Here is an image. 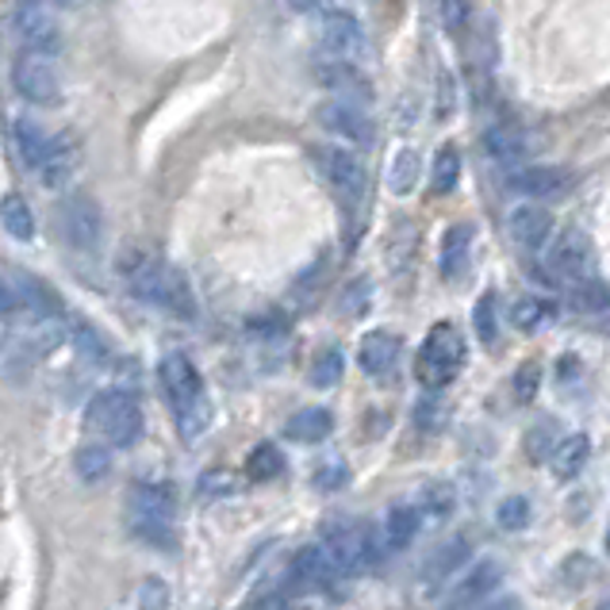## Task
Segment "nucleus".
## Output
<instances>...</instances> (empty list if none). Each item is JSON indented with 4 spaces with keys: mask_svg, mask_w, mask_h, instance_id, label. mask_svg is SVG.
<instances>
[{
    "mask_svg": "<svg viewBox=\"0 0 610 610\" xmlns=\"http://www.w3.org/2000/svg\"><path fill=\"white\" fill-rule=\"evenodd\" d=\"M319 43L331 58H353L365 46V28L350 12H327L319 23Z\"/></svg>",
    "mask_w": 610,
    "mask_h": 610,
    "instance_id": "obj_15",
    "label": "nucleus"
},
{
    "mask_svg": "<svg viewBox=\"0 0 610 610\" xmlns=\"http://www.w3.org/2000/svg\"><path fill=\"white\" fill-rule=\"evenodd\" d=\"M537 384H542V368H537V361H526V365L518 368V376H515V396H518V404H534Z\"/></svg>",
    "mask_w": 610,
    "mask_h": 610,
    "instance_id": "obj_41",
    "label": "nucleus"
},
{
    "mask_svg": "<svg viewBox=\"0 0 610 610\" xmlns=\"http://www.w3.org/2000/svg\"><path fill=\"white\" fill-rule=\"evenodd\" d=\"M15 154H20V162L28 165V170H39L46 158V150H51V135L43 131V124H35L31 116L15 119Z\"/></svg>",
    "mask_w": 610,
    "mask_h": 610,
    "instance_id": "obj_23",
    "label": "nucleus"
},
{
    "mask_svg": "<svg viewBox=\"0 0 610 610\" xmlns=\"http://www.w3.org/2000/svg\"><path fill=\"white\" fill-rule=\"evenodd\" d=\"M464 368V339L453 323H435L415 361V376L427 392H438L453 384V376Z\"/></svg>",
    "mask_w": 610,
    "mask_h": 610,
    "instance_id": "obj_4",
    "label": "nucleus"
},
{
    "mask_svg": "<svg viewBox=\"0 0 610 610\" xmlns=\"http://www.w3.org/2000/svg\"><path fill=\"white\" fill-rule=\"evenodd\" d=\"M15 308H20V296H15V288L0 285V319H12Z\"/></svg>",
    "mask_w": 610,
    "mask_h": 610,
    "instance_id": "obj_47",
    "label": "nucleus"
},
{
    "mask_svg": "<svg viewBox=\"0 0 610 610\" xmlns=\"http://www.w3.org/2000/svg\"><path fill=\"white\" fill-rule=\"evenodd\" d=\"M368 300H373V288H368V280H353L346 292H342V315H365Z\"/></svg>",
    "mask_w": 610,
    "mask_h": 610,
    "instance_id": "obj_40",
    "label": "nucleus"
},
{
    "mask_svg": "<svg viewBox=\"0 0 610 610\" xmlns=\"http://www.w3.org/2000/svg\"><path fill=\"white\" fill-rule=\"evenodd\" d=\"M158 381H162V392L173 407L176 430H181V441H200L204 430L212 427V399H207L204 376L196 373L184 353H170L158 368Z\"/></svg>",
    "mask_w": 610,
    "mask_h": 610,
    "instance_id": "obj_2",
    "label": "nucleus"
},
{
    "mask_svg": "<svg viewBox=\"0 0 610 610\" xmlns=\"http://www.w3.org/2000/svg\"><path fill=\"white\" fill-rule=\"evenodd\" d=\"M85 422L100 441H108L111 449H131L142 438V407L135 404L131 392L119 388H104L100 396H93L85 411Z\"/></svg>",
    "mask_w": 610,
    "mask_h": 610,
    "instance_id": "obj_3",
    "label": "nucleus"
},
{
    "mask_svg": "<svg viewBox=\"0 0 610 610\" xmlns=\"http://www.w3.org/2000/svg\"><path fill=\"white\" fill-rule=\"evenodd\" d=\"M139 603L142 607H165L170 603V591H165V580H147L139 588Z\"/></svg>",
    "mask_w": 610,
    "mask_h": 610,
    "instance_id": "obj_45",
    "label": "nucleus"
},
{
    "mask_svg": "<svg viewBox=\"0 0 610 610\" xmlns=\"http://www.w3.org/2000/svg\"><path fill=\"white\" fill-rule=\"evenodd\" d=\"M12 28L28 51H43V54L62 51V28L51 12V0H20L12 12Z\"/></svg>",
    "mask_w": 610,
    "mask_h": 610,
    "instance_id": "obj_10",
    "label": "nucleus"
},
{
    "mask_svg": "<svg viewBox=\"0 0 610 610\" xmlns=\"http://www.w3.org/2000/svg\"><path fill=\"white\" fill-rule=\"evenodd\" d=\"M58 227L62 238H66L74 250L93 254L96 246L104 243V212L93 196L85 192H69L66 200L58 204Z\"/></svg>",
    "mask_w": 610,
    "mask_h": 610,
    "instance_id": "obj_9",
    "label": "nucleus"
},
{
    "mask_svg": "<svg viewBox=\"0 0 610 610\" xmlns=\"http://www.w3.org/2000/svg\"><path fill=\"white\" fill-rule=\"evenodd\" d=\"M280 469H285V457H280V449L272 446V441H261V446L250 449V457H246V477L250 480H272L280 477Z\"/></svg>",
    "mask_w": 610,
    "mask_h": 610,
    "instance_id": "obj_34",
    "label": "nucleus"
},
{
    "mask_svg": "<svg viewBox=\"0 0 610 610\" xmlns=\"http://www.w3.org/2000/svg\"><path fill=\"white\" fill-rule=\"evenodd\" d=\"M557 446H560V438H557V422L553 419L529 427V435H526V457L529 461H545V457H553V449Z\"/></svg>",
    "mask_w": 610,
    "mask_h": 610,
    "instance_id": "obj_38",
    "label": "nucleus"
},
{
    "mask_svg": "<svg viewBox=\"0 0 610 610\" xmlns=\"http://www.w3.org/2000/svg\"><path fill=\"white\" fill-rule=\"evenodd\" d=\"M607 549H610V529H607Z\"/></svg>",
    "mask_w": 610,
    "mask_h": 610,
    "instance_id": "obj_51",
    "label": "nucleus"
},
{
    "mask_svg": "<svg viewBox=\"0 0 610 610\" xmlns=\"http://www.w3.org/2000/svg\"><path fill=\"white\" fill-rule=\"evenodd\" d=\"M511 184H515V192L549 200V196H560V192L568 189V173L553 170V165H534V170H518L515 176H511Z\"/></svg>",
    "mask_w": 610,
    "mask_h": 610,
    "instance_id": "obj_22",
    "label": "nucleus"
},
{
    "mask_svg": "<svg viewBox=\"0 0 610 610\" xmlns=\"http://www.w3.org/2000/svg\"><path fill=\"white\" fill-rule=\"evenodd\" d=\"M342 373H346V361H342V350L327 346V350L315 353V361H311L308 384H311V388H319V392H327V388H334V384L342 381Z\"/></svg>",
    "mask_w": 610,
    "mask_h": 610,
    "instance_id": "obj_32",
    "label": "nucleus"
},
{
    "mask_svg": "<svg viewBox=\"0 0 610 610\" xmlns=\"http://www.w3.org/2000/svg\"><path fill=\"white\" fill-rule=\"evenodd\" d=\"M419 150L415 147H399L396 158L388 162V189L392 196H411L415 189H419Z\"/></svg>",
    "mask_w": 610,
    "mask_h": 610,
    "instance_id": "obj_28",
    "label": "nucleus"
},
{
    "mask_svg": "<svg viewBox=\"0 0 610 610\" xmlns=\"http://www.w3.org/2000/svg\"><path fill=\"white\" fill-rule=\"evenodd\" d=\"M288 580H292L300 591H323V588H331V584H339L342 576H339V568L331 565L323 545H303V549L292 557Z\"/></svg>",
    "mask_w": 610,
    "mask_h": 610,
    "instance_id": "obj_13",
    "label": "nucleus"
},
{
    "mask_svg": "<svg viewBox=\"0 0 610 610\" xmlns=\"http://www.w3.org/2000/svg\"><path fill=\"white\" fill-rule=\"evenodd\" d=\"M507 235L518 250H542L553 238V215L545 212L542 204H518L515 212L507 215Z\"/></svg>",
    "mask_w": 610,
    "mask_h": 610,
    "instance_id": "obj_14",
    "label": "nucleus"
},
{
    "mask_svg": "<svg viewBox=\"0 0 610 610\" xmlns=\"http://www.w3.org/2000/svg\"><path fill=\"white\" fill-rule=\"evenodd\" d=\"M315 119L331 135H342L346 142H357V147H368V142H373V119H368L365 111H361V104H353V100L334 96V100L319 104Z\"/></svg>",
    "mask_w": 610,
    "mask_h": 610,
    "instance_id": "obj_12",
    "label": "nucleus"
},
{
    "mask_svg": "<svg viewBox=\"0 0 610 610\" xmlns=\"http://www.w3.org/2000/svg\"><path fill=\"white\" fill-rule=\"evenodd\" d=\"M500 580H503V565H500V560H480V565L472 568V572L464 576V580L457 584L453 591H449V603H453V607L480 603V599H488L495 588H500Z\"/></svg>",
    "mask_w": 610,
    "mask_h": 610,
    "instance_id": "obj_20",
    "label": "nucleus"
},
{
    "mask_svg": "<svg viewBox=\"0 0 610 610\" xmlns=\"http://www.w3.org/2000/svg\"><path fill=\"white\" fill-rule=\"evenodd\" d=\"M311 158H315L319 173H323V181L331 184L339 200L357 204V200L365 196L368 181H365V165H361L357 154H350V150H342V147H315Z\"/></svg>",
    "mask_w": 610,
    "mask_h": 610,
    "instance_id": "obj_11",
    "label": "nucleus"
},
{
    "mask_svg": "<svg viewBox=\"0 0 610 610\" xmlns=\"http://www.w3.org/2000/svg\"><path fill=\"white\" fill-rule=\"evenodd\" d=\"M453 507H457V500H453V488H449V484H427L419 492V511H422V515L449 518V515H453Z\"/></svg>",
    "mask_w": 610,
    "mask_h": 610,
    "instance_id": "obj_37",
    "label": "nucleus"
},
{
    "mask_svg": "<svg viewBox=\"0 0 610 610\" xmlns=\"http://www.w3.org/2000/svg\"><path fill=\"white\" fill-rule=\"evenodd\" d=\"M4 339H8V319H0V346H4Z\"/></svg>",
    "mask_w": 610,
    "mask_h": 610,
    "instance_id": "obj_49",
    "label": "nucleus"
},
{
    "mask_svg": "<svg viewBox=\"0 0 610 610\" xmlns=\"http://www.w3.org/2000/svg\"><path fill=\"white\" fill-rule=\"evenodd\" d=\"M58 4H77V0H58Z\"/></svg>",
    "mask_w": 610,
    "mask_h": 610,
    "instance_id": "obj_50",
    "label": "nucleus"
},
{
    "mask_svg": "<svg viewBox=\"0 0 610 610\" xmlns=\"http://www.w3.org/2000/svg\"><path fill=\"white\" fill-rule=\"evenodd\" d=\"M472 243H477V227L472 223H457L441 235V277L461 280L472 261Z\"/></svg>",
    "mask_w": 610,
    "mask_h": 610,
    "instance_id": "obj_19",
    "label": "nucleus"
},
{
    "mask_svg": "<svg viewBox=\"0 0 610 610\" xmlns=\"http://www.w3.org/2000/svg\"><path fill=\"white\" fill-rule=\"evenodd\" d=\"M545 269L565 288L588 285V280H596V246L584 231H565L545 254Z\"/></svg>",
    "mask_w": 610,
    "mask_h": 610,
    "instance_id": "obj_7",
    "label": "nucleus"
},
{
    "mask_svg": "<svg viewBox=\"0 0 610 610\" xmlns=\"http://www.w3.org/2000/svg\"><path fill=\"white\" fill-rule=\"evenodd\" d=\"M464 560H469V542H464V537H449V542H441L438 549L430 553L422 572H427L430 584H446L457 568H464Z\"/></svg>",
    "mask_w": 610,
    "mask_h": 610,
    "instance_id": "obj_26",
    "label": "nucleus"
},
{
    "mask_svg": "<svg viewBox=\"0 0 610 610\" xmlns=\"http://www.w3.org/2000/svg\"><path fill=\"white\" fill-rule=\"evenodd\" d=\"M288 8H296V12H311V8L319 4V0H285Z\"/></svg>",
    "mask_w": 610,
    "mask_h": 610,
    "instance_id": "obj_48",
    "label": "nucleus"
},
{
    "mask_svg": "<svg viewBox=\"0 0 610 610\" xmlns=\"http://www.w3.org/2000/svg\"><path fill=\"white\" fill-rule=\"evenodd\" d=\"M472 327H477L480 342L484 346H495V339H500V311H495V292H484L477 300V308H472Z\"/></svg>",
    "mask_w": 610,
    "mask_h": 610,
    "instance_id": "obj_36",
    "label": "nucleus"
},
{
    "mask_svg": "<svg viewBox=\"0 0 610 610\" xmlns=\"http://www.w3.org/2000/svg\"><path fill=\"white\" fill-rule=\"evenodd\" d=\"M484 150L488 158H495L500 165H518L526 158V142L518 135V127H507V124H492L484 131Z\"/></svg>",
    "mask_w": 610,
    "mask_h": 610,
    "instance_id": "obj_25",
    "label": "nucleus"
},
{
    "mask_svg": "<svg viewBox=\"0 0 610 610\" xmlns=\"http://www.w3.org/2000/svg\"><path fill=\"white\" fill-rule=\"evenodd\" d=\"M331 430H334V415L327 411V407H303V411H296L292 419H288L285 435L292 441H300V446H315V441H323Z\"/></svg>",
    "mask_w": 610,
    "mask_h": 610,
    "instance_id": "obj_24",
    "label": "nucleus"
},
{
    "mask_svg": "<svg viewBox=\"0 0 610 610\" xmlns=\"http://www.w3.org/2000/svg\"><path fill=\"white\" fill-rule=\"evenodd\" d=\"M346 484V464L342 461H323L315 472V488L319 492H334V488Z\"/></svg>",
    "mask_w": 610,
    "mask_h": 610,
    "instance_id": "obj_43",
    "label": "nucleus"
},
{
    "mask_svg": "<svg viewBox=\"0 0 610 610\" xmlns=\"http://www.w3.org/2000/svg\"><path fill=\"white\" fill-rule=\"evenodd\" d=\"M464 15H469V4H464V0H446V8H441V23H446L449 31H461Z\"/></svg>",
    "mask_w": 610,
    "mask_h": 610,
    "instance_id": "obj_46",
    "label": "nucleus"
},
{
    "mask_svg": "<svg viewBox=\"0 0 610 610\" xmlns=\"http://www.w3.org/2000/svg\"><path fill=\"white\" fill-rule=\"evenodd\" d=\"M331 557V565L339 568V576H357L368 572V568L381 560L384 545L376 542V534L361 523H327L323 529V542H319Z\"/></svg>",
    "mask_w": 610,
    "mask_h": 610,
    "instance_id": "obj_6",
    "label": "nucleus"
},
{
    "mask_svg": "<svg viewBox=\"0 0 610 610\" xmlns=\"http://www.w3.org/2000/svg\"><path fill=\"white\" fill-rule=\"evenodd\" d=\"M419 523H422V511L411 507V503H399V507L388 511V518H384L381 526V545L388 553H399L407 549V545L419 537Z\"/></svg>",
    "mask_w": 610,
    "mask_h": 610,
    "instance_id": "obj_21",
    "label": "nucleus"
},
{
    "mask_svg": "<svg viewBox=\"0 0 610 610\" xmlns=\"http://www.w3.org/2000/svg\"><path fill=\"white\" fill-rule=\"evenodd\" d=\"M74 339H77V350H82L85 357H93V361L108 357V342H104V334H96L93 327L77 323V327H74Z\"/></svg>",
    "mask_w": 610,
    "mask_h": 610,
    "instance_id": "obj_42",
    "label": "nucleus"
},
{
    "mask_svg": "<svg viewBox=\"0 0 610 610\" xmlns=\"http://www.w3.org/2000/svg\"><path fill=\"white\" fill-rule=\"evenodd\" d=\"M438 419H441V404L435 396L422 399V404L415 407V427L427 430V435H435V430H438Z\"/></svg>",
    "mask_w": 610,
    "mask_h": 610,
    "instance_id": "obj_44",
    "label": "nucleus"
},
{
    "mask_svg": "<svg viewBox=\"0 0 610 610\" xmlns=\"http://www.w3.org/2000/svg\"><path fill=\"white\" fill-rule=\"evenodd\" d=\"M399 353H404V342H399V334H392V331H368L365 339H361L357 361H361V368H365L368 376L384 381V376L396 368Z\"/></svg>",
    "mask_w": 610,
    "mask_h": 610,
    "instance_id": "obj_17",
    "label": "nucleus"
},
{
    "mask_svg": "<svg viewBox=\"0 0 610 610\" xmlns=\"http://www.w3.org/2000/svg\"><path fill=\"white\" fill-rule=\"evenodd\" d=\"M82 170V147H77L74 139H54L51 150H46L43 165H39V176H43L46 189L62 192L69 189V181Z\"/></svg>",
    "mask_w": 610,
    "mask_h": 610,
    "instance_id": "obj_18",
    "label": "nucleus"
},
{
    "mask_svg": "<svg viewBox=\"0 0 610 610\" xmlns=\"http://www.w3.org/2000/svg\"><path fill=\"white\" fill-rule=\"evenodd\" d=\"M15 296H20V308L31 311L35 319L58 315V311H62L58 296H54L51 288H46L43 280H35V277H20V288H15Z\"/></svg>",
    "mask_w": 610,
    "mask_h": 610,
    "instance_id": "obj_31",
    "label": "nucleus"
},
{
    "mask_svg": "<svg viewBox=\"0 0 610 610\" xmlns=\"http://www.w3.org/2000/svg\"><path fill=\"white\" fill-rule=\"evenodd\" d=\"M119 272H124L127 288H131L142 303H150V308L165 311V315H173V319H184V323L196 319V296H192V285L184 280L181 269L135 250L119 261Z\"/></svg>",
    "mask_w": 610,
    "mask_h": 610,
    "instance_id": "obj_1",
    "label": "nucleus"
},
{
    "mask_svg": "<svg viewBox=\"0 0 610 610\" xmlns=\"http://www.w3.org/2000/svg\"><path fill=\"white\" fill-rule=\"evenodd\" d=\"M588 457H591V441H588V435L565 438L557 449H553V472H557L560 480L580 477L584 464H588Z\"/></svg>",
    "mask_w": 610,
    "mask_h": 610,
    "instance_id": "obj_29",
    "label": "nucleus"
},
{
    "mask_svg": "<svg viewBox=\"0 0 610 610\" xmlns=\"http://www.w3.org/2000/svg\"><path fill=\"white\" fill-rule=\"evenodd\" d=\"M549 319H553V308L545 300H537V296H523V300L515 303V311H511V323H515L518 331H526V334L542 331Z\"/></svg>",
    "mask_w": 610,
    "mask_h": 610,
    "instance_id": "obj_35",
    "label": "nucleus"
},
{
    "mask_svg": "<svg viewBox=\"0 0 610 610\" xmlns=\"http://www.w3.org/2000/svg\"><path fill=\"white\" fill-rule=\"evenodd\" d=\"M12 85L23 100L39 104V108H58L62 104V77L51 54L43 51H23L12 66Z\"/></svg>",
    "mask_w": 610,
    "mask_h": 610,
    "instance_id": "obj_8",
    "label": "nucleus"
},
{
    "mask_svg": "<svg viewBox=\"0 0 610 610\" xmlns=\"http://www.w3.org/2000/svg\"><path fill=\"white\" fill-rule=\"evenodd\" d=\"M74 469L77 477L85 480V484H100V480H108L111 472V446L108 441H93V446H82L74 457Z\"/></svg>",
    "mask_w": 610,
    "mask_h": 610,
    "instance_id": "obj_30",
    "label": "nucleus"
},
{
    "mask_svg": "<svg viewBox=\"0 0 610 610\" xmlns=\"http://www.w3.org/2000/svg\"><path fill=\"white\" fill-rule=\"evenodd\" d=\"M127 526L135 537L150 545H173V529H176V500L170 488H154V484H139L131 492L127 503Z\"/></svg>",
    "mask_w": 610,
    "mask_h": 610,
    "instance_id": "obj_5",
    "label": "nucleus"
},
{
    "mask_svg": "<svg viewBox=\"0 0 610 610\" xmlns=\"http://www.w3.org/2000/svg\"><path fill=\"white\" fill-rule=\"evenodd\" d=\"M495 523H500L503 529H526L529 526L526 495H507V500L500 503V511H495Z\"/></svg>",
    "mask_w": 610,
    "mask_h": 610,
    "instance_id": "obj_39",
    "label": "nucleus"
},
{
    "mask_svg": "<svg viewBox=\"0 0 610 610\" xmlns=\"http://www.w3.org/2000/svg\"><path fill=\"white\" fill-rule=\"evenodd\" d=\"M315 77H319V85L331 88V93L342 96V100L365 104L368 96H373V88H368L365 77L357 74V66H350V58H331V54H327V58L315 66Z\"/></svg>",
    "mask_w": 610,
    "mask_h": 610,
    "instance_id": "obj_16",
    "label": "nucleus"
},
{
    "mask_svg": "<svg viewBox=\"0 0 610 610\" xmlns=\"http://www.w3.org/2000/svg\"><path fill=\"white\" fill-rule=\"evenodd\" d=\"M0 227L12 238H20V243H31V238H35V215H31L28 200H23L20 192L0 196Z\"/></svg>",
    "mask_w": 610,
    "mask_h": 610,
    "instance_id": "obj_27",
    "label": "nucleus"
},
{
    "mask_svg": "<svg viewBox=\"0 0 610 610\" xmlns=\"http://www.w3.org/2000/svg\"><path fill=\"white\" fill-rule=\"evenodd\" d=\"M457 181H461V150L449 142V147H441L438 158H435V170H430V189H435L438 196H446V192L457 189Z\"/></svg>",
    "mask_w": 610,
    "mask_h": 610,
    "instance_id": "obj_33",
    "label": "nucleus"
}]
</instances>
